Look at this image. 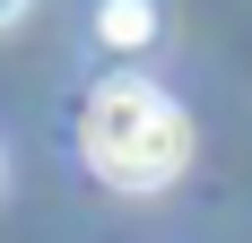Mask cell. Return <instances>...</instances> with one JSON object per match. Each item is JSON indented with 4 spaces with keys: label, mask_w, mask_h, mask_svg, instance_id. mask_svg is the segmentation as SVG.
I'll list each match as a JSON object with an SVG mask.
<instances>
[{
    "label": "cell",
    "mask_w": 252,
    "mask_h": 243,
    "mask_svg": "<svg viewBox=\"0 0 252 243\" xmlns=\"http://www.w3.org/2000/svg\"><path fill=\"white\" fill-rule=\"evenodd\" d=\"M78 148L113 191H165L183 174V156H191V122L148 78H104L87 96V113H78Z\"/></svg>",
    "instance_id": "1"
},
{
    "label": "cell",
    "mask_w": 252,
    "mask_h": 243,
    "mask_svg": "<svg viewBox=\"0 0 252 243\" xmlns=\"http://www.w3.org/2000/svg\"><path fill=\"white\" fill-rule=\"evenodd\" d=\"M9 18H26V0H0V26H9Z\"/></svg>",
    "instance_id": "3"
},
{
    "label": "cell",
    "mask_w": 252,
    "mask_h": 243,
    "mask_svg": "<svg viewBox=\"0 0 252 243\" xmlns=\"http://www.w3.org/2000/svg\"><path fill=\"white\" fill-rule=\"evenodd\" d=\"M96 35L113 52H139V44H157V9H148V0H104V9H96Z\"/></svg>",
    "instance_id": "2"
}]
</instances>
